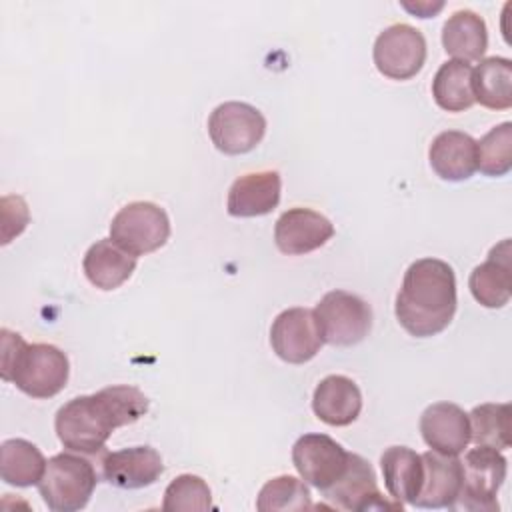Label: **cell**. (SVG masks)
<instances>
[{"instance_id": "6da1fadb", "label": "cell", "mask_w": 512, "mask_h": 512, "mask_svg": "<svg viewBox=\"0 0 512 512\" xmlns=\"http://www.w3.org/2000/svg\"><path fill=\"white\" fill-rule=\"evenodd\" d=\"M148 406V398L136 386H108L94 394L76 396L60 406L54 428L66 450L94 456L104 450L116 428L140 420Z\"/></svg>"}, {"instance_id": "7a4b0ae2", "label": "cell", "mask_w": 512, "mask_h": 512, "mask_svg": "<svg viewBox=\"0 0 512 512\" xmlns=\"http://www.w3.org/2000/svg\"><path fill=\"white\" fill-rule=\"evenodd\" d=\"M456 304L452 266L438 258H420L404 272L394 312L410 336L430 338L448 328L456 314Z\"/></svg>"}, {"instance_id": "3957f363", "label": "cell", "mask_w": 512, "mask_h": 512, "mask_svg": "<svg viewBox=\"0 0 512 512\" xmlns=\"http://www.w3.org/2000/svg\"><path fill=\"white\" fill-rule=\"evenodd\" d=\"M2 380L16 384L32 398H52L68 382V356L54 344H28L20 334L2 328Z\"/></svg>"}, {"instance_id": "277c9868", "label": "cell", "mask_w": 512, "mask_h": 512, "mask_svg": "<svg viewBox=\"0 0 512 512\" xmlns=\"http://www.w3.org/2000/svg\"><path fill=\"white\" fill-rule=\"evenodd\" d=\"M96 484L98 472L86 454L68 450L48 460L38 492L50 510L76 512L88 504Z\"/></svg>"}, {"instance_id": "5b68a950", "label": "cell", "mask_w": 512, "mask_h": 512, "mask_svg": "<svg viewBox=\"0 0 512 512\" xmlns=\"http://www.w3.org/2000/svg\"><path fill=\"white\" fill-rule=\"evenodd\" d=\"M462 486L452 510L494 512L498 510L496 494L506 480L508 462L500 450L476 446L464 454Z\"/></svg>"}, {"instance_id": "8992f818", "label": "cell", "mask_w": 512, "mask_h": 512, "mask_svg": "<svg viewBox=\"0 0 512 512\" xmlns=\"http://www.w3.org/2000/svg\"><path fill=\"white\" fill-rule=\"evenodd\" d=\"M168 238V214L154 202H130L122 206L110 222V240L136 258L162 248Z\"/></svg>"}, {"instance_id": "52a82bcc", "label": "cell", "mask_w": 512, "mask_h": 512, "mask_svg": "<svg viewBox=\"0 0 512 512\" xmlns=\"http://www.w3.org/2000/svg\"><path fill=\"white\" fill-rule=\"evenodd\" d=\"M324 342L332 346H354L372 328V308L360 296L346 290H332L314 308Z\"/></svg>"}, {"instance_id": "ba28073f", "label": "cell", "mask_w": 512, "mask_h": 512, "mask_svg": "<svg viewBox=\"0 0 512 512\" xmlns=\"http://www.w3.org/2000/svg\"><path fill=\"white\" fill-rule=\"evenodd\" d=\"M266 132V118L258 108L246 102H224L208 118L212 144L230 156L254 150Z\"/></svg>"}, {"instance_id": "9c48e42d", "label": "cell", "mask_w": 512, "mask_h": 512, "mask_svg": "<svg viewBox=\"0 0 512 512\" xmlns=\"http://www.w3.org/2000/svg\"><path fill=\"white\" fill-rule=\"evenodd\" d=\"M426 38L410 24H392L384 28L374 42L372 58L378 72L390 80L414 78L426 62Z\"/></svg>"}, {"instance_id": "30bf717a", "label": "cell", "mask_w": 512, "mask_h": 512, "mask_svg": "<svg viewBox=\"0 0 512 512\" xmlns=\"http://www.w3.org/2000/svg\"><path fill=\"white\" fill-rule=\"evenodd\" d=\"M324 498L330 500L340 510L366 512V510H402L400 502H388L376 482L374 468L360 454L348 456L346 470L342 476L324 492Z\"/></svg>"}, {"instance_id": "8fae6325", "label": "cell", "mask_w": 512, "mask_h": 512, "mask_svg": "<svg viewBox=\"0 0 512 512\" xmlns=\"http://www.w3.org/2000/svg\"><path fill=\"white\" fill-rule=\"evenodd\" d=\"M350 452L328 434H304L292 446V462L300 478L324 492L346 470Z\"/></svg>"}, {"instance_id": "7c38bea8", "label": "cell", "mask_w": 512, "mask_h": 512, "mask_svg": "<svg viewBox=\"0 0 512 512\" xmlns=\"http://www.w3.org/2000/svg\"><path fill=\"white\" fill-rule=\"evenodd\" d=\"M324 344L314 310L288 308L280 312L270 328V346L276 356L288 364L312 360Z\"/></svg>"}, {"instance_id": "4fadbf2b", "label": "cell", "mask_w": 512, "mask_h": 512, "mask_svg": "<svg viewBox=\"0 0 512 512\" xmlns=\"http://www.w3.org/2000/svg\"><path fill=\"white\" fill-rule=\"evenodd\" d=\"M334 236L332 222L310 208H290L274 226V242L282 254L300 256L318 250Z\"/></svg>"}, {"instance_id": "5bb4252c", "label": "cell", "mask_w": 512, "mask_h": 512, "mask_svg": "<svg viewBox=\"0 0 512 512\" xmlns=\"http://www.w3.org/2000/svg\"><path fill=\"white\" fill-rule=\"evenodd\" d=\"M102 478L124 490L146 488L164 472L162 456L152 446H132L116 452H106L100 460Z\"/></svg>"}, {"instance_id": "9a60e30c", "label": "cell", "mask_w": 512, "mask_h": 512, "mask_svg": "<svg viewBox=\"0 0 512 512\" xmlns=\"http://www.w3.org/2000/svg\"><path fill=\"white\" fill-rule=\"evenodd\" d=\"M420 434L430 450L458 456L470 442L468 414L452 402H434L420 416Z\"/></svg>"}, {"instance_id": "2e32d148", "label": "cell", "mask_w": 512, "mask_h": 512, "mask_svg": "<svg viewBox=\"0 0 512 512\" xmlns=\"http://www.w3.org/2000/svg\"><path fill=\"white\" fill-rule=\"evenodd\" d=\"M510 256V240L504 238L488 252V258L470 272L468 288L474 300L484 308H502L508 304L512 296Z\"/></svg>"}, {"instance_id": "e0dca14e", "label": "cell", "mask_w": 512, "mask_h": 512, "mask_svg": "<svg viewBox=\"0 0 512 512\" xmlns=\"http://www.w3.org/2000/svg\"><path fill=\"white\" fill-rule=\"evenodd\" d=\"M280 190L282 180L276 170L244 174L232 182L226 198V210L236 218L264 216L278 206Z\"/></svg>"}, {"instance_id": "ac0fdd59", "label": "cell", "mask_w": 512, "mask_h": 512, "mask_svg": "<svg viewBox=\"0 0 512 512\" xmlns=\"http://www.w3.org/2000/svg\"><path fill=\"white\" fill-rule=\"evenodd\" d=\"M424 480L416 496V508H450L454 506L462 486V464L458 456H446L434 450L422 454Z\"/></svg>"}, {"instance_id": "d6986e66", "label": "cell", "mask_w": 512, "mask_h": 512, "mask_svg": "<svg viewBox=\"0 0 512 512\" xmlns=\"http://www.w3.org/2000/svg\"><path fill=\"white\" fill-rule=\"evenodd\" d=\"M314 414L328 426H348L362 410L358 384L342 374H330L318 382L312 396Z\"/></svg>"}, {"instance_id": "ffe728a7", "label": "cell", "mask_w": 512, "mask_h": 512, "mask_svg": "<svg viewBox=\"0 0 512 512\" xmlns=\"http://www.w3.org/2000/svg\"><path fill=\"white\" fill-rule=\"evenodd\" d=\"M428 160L442 180H468L476 172V140L460 130H444L432 140Z\"/></svg>"}, {"instance_id": "44dd1931", "label": "cell", "mask_w": 512, "mask_h": 512, "mask_svg": "<svg viewBox=\"0 0 512 512\" xmlns=\"http://www.w3.org/2000/svg\"><path fill=\"white\" fill-rule=\"evenodd\" d=\"M380 468L390 498L400 504H414L424 480L422 454L408 446H390L380 456Z\"/></svg>"}, {"instance_id": "7402d4cb", "label": "cell", "mask_w": 512, "mask_h": 512, "mask_svg": "<svg viewBox=\"0 0 512 512\" xmlns=\"http://www.w3.org/2000/svg\"><path fill=\"white\" fill-rule=\"evenodd\" d=\"M88 282L100 290H116L136 270V256L122 250L110 238L92 244L82 260Z\"/></svg>"}, {"instance_id": "603a6c76", "label": "cell", "mask_w": 512, "mask_h": 512, "mask_svg": "<svg viewBox=\"0 0 512 512\" xmlns=\"http://www.w3.org/2000/svg\"><path fill=\"white\" fill-rule=\"evenodd\" d=\"M442 46L452 60H482L488 48V28L484 18L472 10L454 12L442 26Z\"/></svg>"}, {"instance_id": "cb8c5ba5", "label": "cell", "mask_w": 512, "mask_h": 512, "mask_svg": "<svg viewBox=\"0 0 512 512\" xmlns=\"http://www.w3.org/2000/svg\"><path fill=\"white\" fill-rule=\"evenodd\" d=\"M474 102L490 110L512 106V62L504 56H488L472 68Z\"/></svg>"}, {"instance_id": "d4e9b609", "label": "cell", "mask_w": 512, "mask_h": 512, "mask_svg": "<svg viewBox=\"0 0 512 512\" xmlns=\"http://www.w3.org/2000/svg\"><path fill=\"white\" fill-rule=\"evenodd\" d=\"M46 464L40 448L24 438H10L0 446V476L10 486H38Z\"/></svg>"}, {"instance_id": "484cf974", "label": "cell", "mask_w": 512, "mask_h": 512, "mask_svg": "<svg viewBox=\"0 0 512 512\" xmlns=\"http://www.w3.org/2000/svg\"><path fill=\"white\" fill-rule=\"evenodd\" d=\"M470 440L476 446L506 450L512 444V408L506 402H486L468 414Z\"/></svg>"}, {"instance_id": "4316f807", "label": "cell", "mask_w": 512, "mask_h": 512, "mask_svg": "<svg viewBox=\"0 0 512 512\" xmlns=\"http://www.w3.org/2000/svg\"><path fill=\"white\" fill-rule=\"evenodd\" d=\"M434 102L446 112H464L474 104L472 66L460 60L444 62L432 80Z\"/></svg>"}, {"instance_id": "83f0119b", "label": "cell", "mask_w": 512, "mask_h": 512, "mask_svg": "<svg viewBox=\"0 0 512 512\" xmlns=\"http://www.w3.org/2000/svg\"><path fill=\"white\" fill-rule=\"evenodd\" d=\"M256 508L260 512H276V510H310L312 494L302 478L296 476H276L268 480L256 498Z\"/></svg>"}, {"instance_id": "f1b7e54d", "label": "cell", "mask_w": 512, "mask_h": 512, "mask_svg": "<svg viewBox=\"0 0 512 512\" xmlns=\"http://www.w3.org/2000/svg\"><path fill=\"white\" fill-rule=\"evenodd\" d=\"M476 170L498 178L512 170V124L502 122L490 128L476 142Z\"/></svg>"}, {"instance_id": "f546056e", "label": "cell", "mask_w": 512, "mask_h": 512, "mask_svg": "<svg viewBox=\"0 0 512 512\" xmlns=\"http://www.w3.org/2000/svg\"><path fill=\"white\" fill-rule=\"evenodd\" d=\"M208 508H212V492L196 474H180L164 490L162 510L166 512H202Z\"/></svg>"}, {"instance_id": "4dcf8cb0", "label": "cell", "mask_w": 512, "mask_h": 512, "mask_svg": "<svg viewBox=\"0 0 512 512\" xmlns=\"http://www.w3.org/2000/svg\"><path fill=\"white\" fill-rule=\"evenodd\" d=\"M2 210V244H8L12 238L24 232L30 222V212L22 196H4L0 200Z\"/></svg>"}, {"instance_id": "1f68e13d", "label": "cell", "mask_w": 512, "mask_h": 512, "mask_svg": "<svg viewBox=\"0 0 512 512\" xmlns=\"http://www.w3.org/2000/svg\"><path fill=\"white\" fill-rule=\"evenodd\" d=\"M402 6L416 14L418 18H430L434 16L436 12H440L444 8V2H416V4H410V2H402Z\"/></svg>"}]
</instances>
